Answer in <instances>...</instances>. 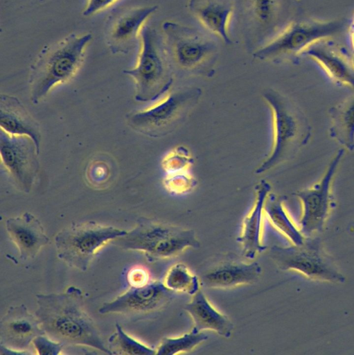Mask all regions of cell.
Returning a JSON list of instances; mask_svg holds the SVG:
<instances>
[{"mask_svg":"<svg viewBox=\"0 0 354 355\" xmlns=\"http://www.w3.org/2000/svg\"><path fill=\"white\" fill-rule=\"evenodd\" d=\"M173 292L159 281L150 280L139 287H132L98 309L100 314L119 313L130 315L147 314L157 311L172 299Z\"/></svg>","mask_w":354,"mask_h":355,"instance_id":"obj_14","label":"cell"},{"mask_svg":"<svg viewBox=\"0 0 354 355\" xmlns=\"http://www.w3.org/2000/svg\"><path fill=\"white\" fill-rule=\"evenodd\" d=\"M35 297V315L46 335L64 345H85L112 354L85 310L79 288L71 286L62 293H37Z\"/></svg>","mask_w":354,"mask_h":355,"instance_id":"obj_1","label":"cell"},{"mask_svg":"<svg viewBox=\"0 0 354 355\" xmlns=\"http://www.w3.org/2000/svg\"><path fill=\"white\" fill-rule=\"evenodd\" d=\"M163 184L166 191L171 194L184 195L195 189L197 180L190 171L166 173Z\"/></svg>","mask_w":354,"mask_h":355,"instance_id":"obj_29","label":"cell"},{"mask_svg":"<svg viewBox=\"0 0 354 355\" xmlns=\"http://www.w3.org/2000/svg\"><path fill=\"white\" fill-rule=\"evenodd\" d=\"M283 196L269 193L264 206L265 218L272 226L283 234L292 245H301L306 239L290 216Z\"/></svg>","mask_w":354,"mask_h":355,"instance_id":"obj_23","label":"cell"},{"mask_svg":"<svg viewBox=\"0 0 354 355\" xmlns=\"http://www.w3.org/2000/svg\"><path fill=\"white\" fill-rule=\"evenodd\" d=\"M188 6L209 31L225 44L232 43L228 31L233 10L231 0H188Z\"/></svg>","mask_w":354,"mask_h":355,"instance_id":"obj_22","label":"cell"},{"mask_svg":"<svg viewBox=\"0 0 354 355\" xmlns=\"http://www.w3.org/2000/svg\"><path fill=\"white\" fill-rule=\"evenodd\" d=\"M6 230L24 261L34 259L49 242L40 221L29 212L8 218Z\"/></svg>","mask_w":354,"mask_h":355,"instance_id":"obj_18","label":"cell"},{"mask_svg":"<svg viewBox=\"0 0 354 355\" xmlns=\"http://www.w3.org/2000/svg\"><path fill=\"white\" fill-rule=\"evenodd\" d=\"M116 0H88L82 12L85 17L91 16L114 3Z\"/></svg>","mask_w":354,"mask_h":355,"instance_id":"obj_34","label":"cell"},{"mask_svg":"<svg viewBox=\"0 0 354 355\" xmlns=\"http://www.w3.org/2000/svg\"><path fill=\"white\" fill-rule=\"evenodd\" d=\"M269 256L281 270H294L310 279L344 283V276L321 250L318 239H308L301 245H273Z\"/></svg>","mask_w":354,"mask_h":355,"instance_id":"obj_10","label":"cell"},{"mask_svg":"<svg viewBox=\"0 0 354 355\" xmlns=\"http://www.w3.org/2000/svg\"><path fill=\"white\" fill-rule=\"evenodd\" d=\"M32 345L36 351V353L40 355H58L64 344L51 338L45 334L36 336Z\"/></svg>","mask_w":354,"mask_h":355,"instance_id":"obj_32","label":"cell"},{"mask_svg":"<svg viewBox=\"0 0 354 355\" xmlns=\"http://www.w3.org/2000/svg\"><path fill=\"white\" fill-rule=\"evenodd\" d=\"M270 191V184L264 180L255 187L252 207L242 220L241 231L236 239L245 259H254L267 248L263 243L264 206Z\"/></svg>","mask_w":354,"mask_h":355,"instance_id":"obj_17","label":"cell"},{"mask_svg":"<svg viewBox=\"0 0 354 355\" xmlns=\"http://www.w3.org/2000/svg\"><path fill=\"white\" fill-rule=\"evenodd\" d=\"M163 283L172 292L184 293L191 296L201 288L199 277L182 263H177L170 267Z\"/></svg>","mask_w":354,"mask_h":355,"instance_id":"obj_25","label":"cell"},{"mask_svg":"<svg viewBox=\"0 0 354 355\" xmlns=\"http://www.w3.org/2000/svg\"><path fill=\"white\" fill-rule=\"evenodd\" d=\"M201 94L202 90L195 87L170 92L152 105L128 115V124L150 137L166 136L185 121Z\"/></svg>","mask_w":354,"mask_h":355,"instance_id":"obj_6","label":"cell"},{"mask_svg":"<svg viewBox=\"0 0 354 355\" xmlns=\"http://www.w3.org/2000/svg\"><path fill=\"white\" fill-rule=\"evenodd\" d=\"M109 165L103 159L91 161L86 170V178L89 184L96 188L104 187L110 178Z\"/></svg>","mask_w":354,"mask_h":355,"instance_id":"obj_31","label":"cell"},{"mask_svg":"<svg viewBox=\"0 0 354 355\" xmlns=\"http://www.w3.org/2000/svg\"><path fill=\"white\" fill-rule=\"evenodd\" d=\"M330 136L344 149L354 150V95L330 109Z\"/></svg>","mask_w":354,"mask_h":355,"instance_id":"obj_24","label":"cell"},{"mask_svg":"<svg viewBox=\"0 0 354 355\" xmlns=\"http://www.w3.org/2000/svg\"><path fill=\"white\" fill-rule=\"evenodd\" d=\"M261 274L258 262H245L236 254H227L202 267L197 276L206 288L227 289L254 284Z\"/></svg>","mask_w":354,"mask_h":355,"instance_id":"obj_13","label":"cell"},{"mask_svg":"<svg viewBox=\"0 0 354 355\" xmlns=\"http://www.w3.org/2000/svg\"><path fill=\"white\" fill-rule=\"evenodd\" d=\"M0 354H12V355H26L30 354L31 353L27 350H19L16 349H12L4 346L3 345H0Z\"/></svg>","mask_w":354,"mask_h":355,"instance_id":"obj_35","label":"cell"},{"mask_svg":"<svg viewBox=\"0 0 354 355\" xmlns=\"http://www.w3.org/2000/svg\"><path fill=\"white\" fill-rule=\"evenodd\" d=\"M263 98L271 112L272 144L269 155L256 174L270 171L294 157L311 137L308 119L289 98L272 89L265 90Z\"/></svg>","mask_w":354,"mask_h":355,"instance_id":"obj_2","label":"cell"},{"mask_svg":"<svg viewBox=\"0 0 354 355\" xmlns=\"http://www.w3.org/2000/svg\"><path fill=\"white\" fill-rule=\"evenodd\" d=\"M345 149H339L330 161L321 177L310 187L297 191L301 214L300 230L305 236L321 230L334 204L332 187Z\"/></svg>","mask_w":354,"mask_h":355,"instance_id":"obj_11","label":"cell"},{"mask_svg":"<svg viewBox=\"0 0 354 355\" xmlns=\"http://www.w3.org/2000/svg\"><path fill=\"white\" fill-rule=\"evenodd\" d=\"M127 232L95 221L73 223L55 235L57 256L69 266L85 271L101 248Z\"/></svg>","mask_w":354,"mask_h":355,"instance_id":"obj_7","label":"cell"},{"mask_svg":"<svg viewBox=\"0 0 354 355\" xmlns=\"http://www.w3.org/2000/svg\"><path fill=\"white\" fill-rule=\"evenodd\" d=\"M330 37L318 40L301 53L314 60L330 78L339 85L354 89V63L346 50Z\"/></svg>","mask_w":354,"mask_h":355,"instance_id":"obj_15","label":"cell"},{"mask_svg":"<svg viewBox=\"0 0 354 355\" xmlns=\"http://www.w3.org/2000/svg\"><path fill=\"white\" fill-rule=\"evenodd\" d=\"M127 281L132 287H139L148 284L150 279L148 272L142 268H134L130 270Z\"/></svg>","mask_w":354,"mask_h":355,"instance_id":"obj_33","label":"cell"},{"mask_svg":"<svg viewBox=\"0 0 354 355\" xmlns=\"http://www.w3.org/2000/svg\"><path fill=\"white\" fill-rule=\"evenodd\" d=\"M35 315L24 304L9 307L0 322V345L19 350H27L33 339L44 334Z\"/></svg>","mask_w":354,"mask_h":355,"instance_id":"obj_16","label":"cell"},{"mask_svg":"<svg viewBox=\"0 0 354 355\" xmlns=\"http://www.w3.org/2000/svg\"><path fill=\"white\" fill-rule=\"evenodd\" d=\"M140 37L141 49L136 64L123 73L134 81L136 100L145 102L165 94L173 82V76L163 35L153 27L144 25Z\"/></svg>","mask_w":354,"mask_h":355,"instance_id":"obj_4","label":"cell"},{"mask_svg":"<svg viewBox=\"0 0 354 355\" xmlns=\"http://www.w3.org/2000/svg\"><path fill=\"white\" fill-rule=\"evenodd\" d=\"M353 63H354V57H353Z\"/></svg>","mask_w":354,"mask_h":355,"instance_id":"obj_37","label":"cell"},{"mask_svg":"<svg viewBox=\"0 0 354 355\" xmlns=\"http://www.w3.org/2000/svg\"><path fill=\"white\" fill-rule=\"evenodd\" d=\"M194 163L189 150L184 146L171 149L163 158L161 166L166 173L190 171Z\"/></svg>","mask_w":354,"mask_h":355,"instance_id":"obj_28","label":"cell"},{"mask_svg":"<svg viewBox=\"0 0 354 355\" xmlns=\"http://www.w3.org/2000/svg\"><path fill=\"white\" fill-rule=\"evenodd\" d=\"M0 155L4 167L19 189L28 193L38 171L36 148L26 137L1 132Z\"/></svg>","mask_w":354,"mask_h":355,"instance_id":"obj_12","label":"cell"},{"mask_svg":"<svg viewBox=\"0 0 354 355\" xmlns=\"http://www.w3.org/2000/svg\"><path fill=\"white\" fill-rule=\"evenodd\" d=\"M344 22L339 20H307L290 24L279 35L256 51L253 57L260 60H274L301 55L312 42L331 37L340 32Z\"/></svg>","mask_w":354,"mask_h":355,"instance_id":"obj_9","label":"cell"},{"mask_svg":"<svg viewBox=\"0 0 354 355\" xmlns=\"http://www.w3.org/2000/svg\"><path fill=\"white\" fill-rule=\"evenodd\" d=\"M91 40L89 33H73L42 50L31 66L28 79L33 103H38L55 86L76 74Z\"/></svg>","mask_w":354,"mask_h":355,"instance_id":"obj_3","label":"cell"},{"mask_svg":"<svg viewBox=\"0 0 354 355\" xmlns=\"http://www.w3.org/2000/svg\"><path fill=\"white\" fill-rule=\"evenodd\" d=\"M252 16L260 24L266 26L274 19L277 12V0H248Z\"/></svg>","mask_w":354,"mask_h":355,"instance_id":"obj_30","label":"cell"},{"mask_svg":"<svg viewBox=\"0 0 354 355\" xmlns=\"http://www.w3.org/2000/svg\"><path fill=\"white\" fill-rule=\"evenodd\" d=\"M184 309L193 320L191 330L196 332L210 330L223 338L231 337L233 324L227 315L218 311L211 304L201 288L192 295L191 300L185 304Z\"/></svg>","mask_w":354,"mask_h":355,"instance_id":"obj_21","label":"cell"},{"mask_svg":"<svg viewBox=\"0 0 354 355\" xmlns=\"http://www.w3.org/2000/svg\"><path fill=\"white\" fill-rule=\"evenodd\" d=\"M207 339L206 334L193 330L180 336L164 338L155 349V354L174 355L191 352Z\"/></svg>","mask_w":354,"mask_h":355,"instance_id":"obj_27","label":"cell"},{"mask_svg":"<svg viewBox=\"0 0 354 355\" xmlns=\"http://www.w3.org/2000/svg\"><path fill=\"white\" fill-rule=\"evenodd\" d=\"M116 243L123 249L143 253L150 261L173 257L200 246L194 230L145 217L139 218L134 227L118 238Z\"/></svg>","mask_w":354,"mask_h":355,"instance_id":"obj_5","label":"cell"},{"mask_svg":"<svg viewBox=\"0 0 354 355\" xmlns=\"http://www.w3.org/2000/svg\"><path fill=\"white\" fill-rule=\"evenodd\" d=\"M348 35L351 46L353 53V57H354V13L353 15L352 19L349 25Z\"/></svg>","mask_w":354,"mask_h":355,"instance_id":"obj_36","label":"cell"},{"mask_svg":"<svg viewBox=\"0 0 354 355\" xmlns=\"http://www.w3.org/2000/svg\"><path fill=\"white\" fill-rule=\"evenodd\" d=\"M157 9L148 6L130 9L117 17L107 35V44L114 53H127L144 26L146 20Z\"/></svg>","mask_w":354,"mask_h":355,"instance_id":"obj_20","label":"cell"},{"mask_svg":"<svg viewBox=\"0 0 354 355\" xmlns=\"http://www.w3.org/2000/svg\"><path fill=\"white\" fill-rule=\"evenodd\" d=\"M169 59L180 69L208 72V67L216 51L214 42L197 30L174 21L161 26Z\"/></svg>","mask_w":354,"mask_h":355,"instance_id":"obj_8","label":"cell"},{"mask_svg":"<svg viewBox=\"0 0 354 355\" xmlns=\"http://www.w3.org/2000/svg\"><path fill=\"white\" fill-rule=\"evenodd\" d=\"M0 127L2 131L10 136L26 137L30 139L39 155L41 141L39 123L17 97L1 95Z\"/></svg>","mask_w":354,"mask_h":355,"instance_id":"obj_19","label":"cell"},{"mask_svg":"<svg viewBox=\"0 0 354 355\" xmlns=\"http://www.w3.org/2000/svg\"><path fill=\"white\" fill-rule=\"evenodd\" d=\"M108 338L107 347L112 354H155V349L128 335L118 323Z\"/></svg>","mask_w":354,"mask_h":355,"instance_id":"obj_26","label":"cell"}]
</instances>
